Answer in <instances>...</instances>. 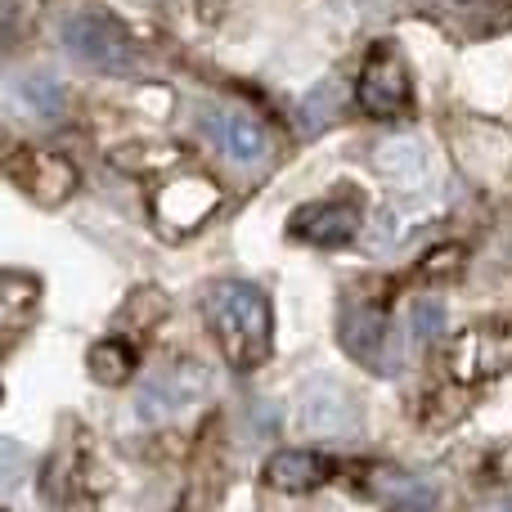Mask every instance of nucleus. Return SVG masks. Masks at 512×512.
Here are the masks:
<instances>
[{
	"label": "nucleus",
	"instance_id": "1",
	"mask_svg": "<svg viewBox=\"0 0 512 512\" xmlns=\"http://www.w3.org/2000/svg\"><path fill=\"white\" fill-rule=\"evenodd\" d=\"M207 328L234 369H256L270 355V297L243 279H221L203 297Z\"/></svg>",
	"mask_w": 512,
	"mask_h": 512
},
{
	"label": "nucleus",
	"instance_id": "2",
	"mask_svg": "<svg viewBox=\"0 0 512 512\" xmlns=\"http://www.w3.org/2000/svg\"><path fill=\"white\" fill-rule=\"evenodd\" d=\"M63 45L72 50V59L86 63L95 72H108V77H131L140 72L144 50L131 32H126L122 18H113L108 9H81L63 23Z\"/></svg>",
	"mask_w": 512,
	"mask_h": 512
},
{
	"label": "nucleus",
	"instance_id": "3",
	"mask_svg": "<svg viewBox=\"0 0 512 512\" xmlns=\"http://www.w3.org/2000/svg\"><path fill=\"white\" fill-rule=\"evenodd\" d=\"M355 104L373 122H409L414 117V77L396 45H373L355 81Z\"/></svg>",
	"mask_w": 512,
	"mask_h": 512
},
{
	"label": "nucleus",
	"instance_id": "4",
	"mask_svg": "<svg viewBox=\"0 0 512 512\" xmlns=\"http://www.w3.org/2000/svg\"><path fill=\"white\" fill-rule=\"evenodd\" d=\"M207 387H212V373H207V364L198 360H176L167 364V369L158 373V378L149 382V387L140 391V418L144 423H167V418L185 414L189 405H198V400L207 396Z\"/></svg>",
	"mask_w": 512,
	"mask_h": 512
},
{
	"label": "nucleus",
	"instance_id": "5",
	"mask_svg": "<svg viewBox=\"0 0 512 512\" xmlns=\"http://www.w3.org/2000/svg\"><path fill=\"white\" fill-rule=\"evenodd\" d=\"M216 207H221V189H216L207 176H198V171H185V176L167 180V185L153 194V212H158V225L167 234L198 230Z\"/></svg>",
	"mask_w": 512,
	"mask_h": 512
},
{
	"label": "nucleus",
	"instance_id": "6",
	"mask_svg": "<svg viewBox=\"0 0 512 512\" xmlns=\"http://www.w3.org/2000/svg\"><path fill=\"white\" fill-rule=\"evenodd\" d=\"M418 5L454 41H486L512 27V0H418Z\"/></svg>",
	"mask_w": 512,
	"mask_h": 512
},
{
	"label": "nucleus",
	"instance_id": "7",
	"mask_svg": "<svg viewBox=\"0 0 512 512\" xmlns=\"http://www.w3.org/2000/svg\"><path fill=\"white\" fill-rule=\"evenodd\" d=\"M508 364H512V324H477L450 351V369L463 382L490 378V373L508 369Z\"/></svg>",
	"mask_w": 512,
	"mask_h": 512
},
{
	"label": "nucleus",
	"instance_id": "8",
	"mask_svg": "<svg viewBox=\"0 0 512 512\" xmlns=\"http://www.w3.org/2000/svg\"><path fill=\"white\" fill-rule=\"evenodd\" d=\"M203 131L216 149L225 153L239 167H256V162L270 158V131H265L256 117L239 113V108H212L203 117Z\"/></svg>",
	"mask_w": 512,
	"mask_h": 512
},
{
	"label": "nucleus",
	"instance_id": "9",
	"mask_svg": "<svg viewBox=\"0 0 512 512\" xmlns=\"http://www.w3.org/2000/svg\"><path fill=\"white\" fill-rule=\"evenodd\" d=\"M9 176H14L18 185H23L41 207L63 203V198L77 189V167H72L68 158H59V153H41V149L14 153V162H9Z\"/></svg>",
	"mask_w": 512,
	"mask_h": 512
},
{
	"label": "nucleus",
	"instance_id": "10",
	"mask_svg": "<svg viewBox=\"0 0 512 512\" xmlns=\"http://www.w3.org/2000/svg\"><path fill=\"white\" fill-rule=\"evenodd\" d=\"M288 230H292V239L315 243V248H342V243H351L355 230H360V207H355L351 198H346V203L342 198L310 203L292 216Z\"/></svg>",
	"mask_w": 512,
	"mask_h": 512
},
{
	"label": "nucleus",
	"instance_id": "11",
	"mask_svg": "<svg viewBox=\"0 0 512 512\" xmlns=\"http://www.w3.org/2000/svg\"><path fill=\"white\" fill-rule=\"evenodd\" d=\"M337 333H342V346L351 351V360L369 364V369H378L382 364V346H387V315H382L378 306H369V301H351V306L342 310Z\"/></svg>",
	"mask_w": 512,
	"mask_h": 512
},
{
	"label": "nucleus",
	"instance_id": "12",
	"mask_svg": "<svg viewBox=\"0 0 512 512\" xmlns=\"http://www.w3.org/2000/svg\"><path fill=\"white\" fill-rule=\"evenodd\" d=\"M369 490L391 512H436V490L423 477H414L405 468H391V463L369 468Z\"/></svg>",
	"mask_w": 512,
	"mask_h": 512
},
{
	"label": "nucleus",
	"instance_id": "13",
	"mask_svg": "<svg viewBox=\"0 0 512 512\" xmlns=\"http://www.w3.org/2000/svg\"><path fill=\"white\" fill-rule=\"evenodd\" d=\"M328 477H333V463L310 450H279L270 459V468H265V486L279 490V495H310Z\"/></svg>",
	"mask_w": 512,
	"mask_h": 512
},
{
	"label": "nucleus",
	"instance_id": "14",
	"mask_svg": "<svg viewBox=\"0 0 512 512\" xmlns=\"http://www.w3.org/2000/svg\"><path fill=\"white\" fill-rule=\"evenodd\" d=\"M351 423H355V409L342 391L315 387L301 400V427H306L310 436H342V432H351Z\"/></svg>",
	"mask_w": 512,
	"mask_h": 512
},
{
	"label": "nucleus",
	"instance_id": "15",
	"mask_svg": "<svg viewBox=\"0 0 512 512\" xmlns=\"http://www.w3.org/2000/svg\"><path fill=\"white\" fill-rule=\"evenodd\" d=\"M86 369H90V378H95L99 387H122V382L131 378V369H135V351L126 342H117V337H104V342L90 346Z\"/></svg>",
	"mask_w": 512,
	"mask_h": 512
},
{
	"label": "nucleus",
	"instance_id": "16",
	"mask_svg": "<svg viewBox=\"0 0 512 512\" xmlns=\"http://www.w3.org/2000/svg\"><path fill=\"white\" fill-rule=\"evenodd\" d=\"M27 472H32V459H27V450L0 436V490H14L18 481L27 477Z\"/></svg>",
	"mask_w": 512,
	"mask_h": 512
},
{
	"label": "nucleus",
	"instance_id": "17",
	"mask_svg": "<svg viewBox=\"0 0 512 512\" xmlns=\"http://www.w3.org/2000/svg\"><path fill=\"white\" fill-rule=\"evenodd\" d=\"M441 328H445L441 306H436V301H414V310H409V337L423 346V342H432Z\"/></svg>",
	"mask_w": 512,
	"mask_h": 512
},
{
	"label": "nucleus",
	"instance_id": "18",
	"mask_svg": "<svg viewBox=\"0 0 512 512\" xmlns=\"http://www.w3.org/2000/svg\"><path fill=\"white\" fill-rule=\"evenodd\" d=\"M459 265V252H436L423 261V274H441V270H454Z\"/></svg>",
	"mask_w": 512,
	"mask_h": 512
}]
</instances>
